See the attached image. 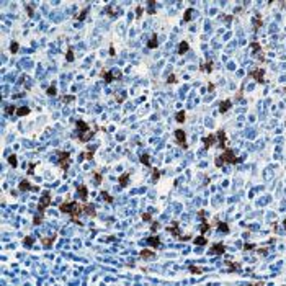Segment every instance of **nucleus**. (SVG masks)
I'll list each match as a JSON object with an SVG mask.
<instances>
[{
  "label": "nucleus",
  "mask_w": 286,
  "mask_h": 286,
  "mask_svg": "<svg viewBox=\"0 0 286 286\" xmlns=\"http://www.w3.org/2000/svg\"><path fill=\"white\" fill-rule=\"evenodd\" d=\"M59 209L62 211V213H67V214H70V217H72V222H75V224H82V222H79V216H80L82 213H84V206H80L77 201H70V203H62V204L59 206Z\"/></svg>",
  "instance_id": "nucleus-1"
},
{
  "label": "nucleus",
  "mask_w": 286,
  "mask_h": 286,
  "mask_svg": "<svg viewBox=\"0 0 286 286\" xmlns=\"http://www.w3.org/2000/svg\"><path fill=\"white\" fill-rule=\"evenodd\" d=\"M239 162H244V157H236L234 151L226 147L224 152H222V156L216 157L214 164H216V167H222L224 164H239Z\"/></svg>",
  "instance_id": "nucleus-2"
},
{
  "label": "nucleus",
  "mask_w": 286,
  "mask_h": 286,
  "mask_svg": "<svg viewBox=\"0 0 286 286\" xmlns=\"http://www.w3.org/2000/svg\"><path fill=\"white\" fill-rule=\"evenodd\" d=\"M56 156H57V164H59V167L62 168V170H67L70 165V154L69 152H65V151H56Z\"/></svg>",
  "instance_id": "nucleus-3"
},
{
  "label": "nucleus",
  "mask_w": 286,
  "mask_h": 286,
  "mask_svg": "<svg viewBox=\"0 0 286 286\" xmlns=\"http://www.w3.org/2000/svg\"><path fill=\"white\" fill-rule=\"evenodd\" d=\"M51 204V193L48 190L43 191V196H41V200H39V204H38V211H39V214H43L46 211V208Z\"/></svg>",
  "instance_id": "nucleus-4"
},
{
  "label": "nucleus",
  "mask_w": 286,
  "mask_h": 286,
  "mask_svg": "<svg viewBox=\"0 0 286 286\" xmlns=\"http://www.w3.org/2000/svg\"><path fill=\"white\" fill-rule=\"evenodd\" d=\"M249 75H250L252 79H255L257 84H263V82H265V79H263L265 72H263V69H262V67H257V69L250 70V72H249Z\"/></svg>",
  "instance_id": "nucleus-5"
},
{
  "label": "nucleus",
  "mask_w": 286,
  "mask_h": 286,
  "mask_svg": "<svg viewBox=\"0 0 286 286\" xmlns=\"http://www.w3.org/2000/svg\"><path fill=\"white\" fill-rule=\"evenodd\" d=\"M18 190L20 191H38L39 186H33L28 180H21L20 185H18Z\"/></svg>",
  "instance_id": "nucleus-6"
},
{
  "label": "nucleus",
  "mask_w": 286,
  "mask_h": 286,
  "mask_svg": "<svg viewBox=\"0 0 286 286\" xmlns=\"http://www.w3.org/2000/svg\"><path fill=\"white\" fill-rule=\"evenodd\" d=\"M175 137H177V142H178L183 149L188 147V144H186V136H185V132H183L181 129H175Z\"/></svg>",
  "instance_id": "nucleus-7"
},
{
  "label": "nucleus",
  "mask_w": 286,
  "mask_h": 286,
  "mask_svg": "<svg viewBox=\"0 0 286 286\" xmlns=\"http://www.w3.org/2000/svg\"><path fill=\"white\" fill-rule=\"evenodd\" d=\"M167 231L170 232L172 236L180 237V236H181V234H180V222H178V221H173V222L170 224V226L167 227Z\"/></svg>",
  "instance_id": "nucleus-8"
},
{
  "label": "nucleus",
  "mask_w": 286,
  "mask_h": 286,
  "mask_svg": "<svg viewBox=\"0 0 286 286\" xmlns=\"http://www.w3.org/2000/svg\"><path fill=\"white\" fill-rule=\"evenodd\" d=\"M226 252V247H224V244H214V245L209 249V253H213V255H222Z\"/></svg>",
  "instance_id": "nucleus-9"
},
{
  "label": "nucleus",
  "mask_w": 286,
  "mask_h": 286,
  "mask_svg": "<svg viewBox=\"0 0 286 286\" xmlns=\"http://www.w3.org/2000/svg\"><path fill=\"white\" fill-rule=\"evenodd\" d=\"M216 137L219 139V144L217 146L221 147V149H226L227 147V139H226V132L224 131H217L216 132Z\"/></svg>",
  "instance_id": "nucleus-10"
},
{
  "label": "nucleus",
  "mask_w": 286,
  "mask_h": 286,
  "mask_svg": "<svg viewBox=\"0 0 286 286\" xmlns=\"http://www.w3.org/2000/svg\"><path fill=\"white\" fill-rule=\"evenodd\" d=\"M77 196H79L80 200L85 201L87 198H88V188H87L85 185H79L77 186Z\"/></svg>",
  "instance_id": "nucleus-11"
},
{
  "label": "nucleus",
  "mask_w": 286,
  "mask_h": 286,
  "mask_svg": "<svg viewBox=\"0 0 286 286\" xmlns=\"http://www.w3.org/2000/svg\"><path fill=\"white\" fill-rule=\"evenodd\" d=\"M203 144H204V149H209L213 144H216V134H209L203 137Z\"/></svg>",
  "instance_id": "nucleus-12"
},
{
  "label": "nucleus",
  "mask_w": 286,
  "mask_h": 286,
  "mask_svg": "<svg viewBox=\"0 0 286 286\" xmlns=\"http://www.w3.org/2000/svg\"><path fill=\"white\" fill-rule=\"evenodd\" d=\"M93 134H95V131L88 129V131H85V132L79 134V141H80V142H88V141H90L92 137H93Z\"/></svg>",
  "instance_id": "nucleus-13"
},
{
  "label": "nucleus",
  "mask_w": 286,
  "mask_h": 286,
  "mask_svg": "<svg viewBox=\"0 0 286 286\" xmlns=\"http://www.w3.org/2000/svg\"><path fill=\"white\" fill-rule=\"evenodd\" d=\"M147 244H149L152 249H157V247L160 245V237H159V236H151V237H147Z\"/></svg>",
  "instance_id": "nucleus-14"
},
{
  "label": "nucleus",
  "mask_w": 286,
  "mask_h": 286,
  "mask_svg": "<svg viewBox=\"0 0 286 286\" xmlns=\"http://www.w3.org/2000/svg\"><path fill=\"white\" fill-rule=\"evenodd\" d=\"M231 106H232V101L231 100H224L219 103V113H226V111L231 110Z\"/></svg>",
  "instance_id": "nucleus-15"
},
{
  "label": "nucleus",
  "mask_w": 286,
  "mask_h": 286,
  "mask_svg": "<svg viewBox=\"0 0 286 286\" xmlns=\"http://www.w3.org/2000/svg\"><path fill=\"white\" fill-rule=\"evenodd\" d=\"M54 240H56V236L52 234L51 237H43V239H41V244H43V247H44V249H49V247L52 245V242H54Z\"/></svg>",
  "instance_id": "nucleus-16"
},
{
  "label": "nucleus",
  "mask_w": 286,
  "mask_h": 286,
  "mask_svg": "<svg viewBox=\"0 0 286 286\" xmlns=\"http://www.w3.org/2000/svg\"><path fill=\"white\" fill-rule=\"evenodd\" d=\"M75 126H77V129H79V134H82V132H85V131L90 129V128H88V124H87L85 121H82V120L75 121Z\"/></svg>",
  "instance_id": "nucleus-17"
},
{
  "label": "nucleus",
  "mask_w": 286,
  "mask_h": 286,
  "mask_svg": "<svg viewBox=\"0 0 286 286\" xmlns=\"http://www.w3.org/2000/svg\"><path fill=\"white\" fill-rule=\"evenodd\" d=\"M84 213H85V214H88V216H92V217L96 216V211H95V206H93V204H85V206H84Z\"/></svg>",
  "instance_id": "nucleus-18"
},
{
  "label": "nucleus",
  "mask_w": 286,
  "mask_h": 286,
  "mask_svg": "<svg viewBox=\"0 0 286 286\" xmlns=\"http://www.w3.org/2000/svg\"><path fill=\"white\" fill-rule=\"evenodd\" d=\"M157 46H159V39H157V35L154 33L152 38L147 41V48H149V49H154V48H157Z\"/></svg>",
  "instance_id": "nucleus-19"
},
{
  "label": "nucleus",
  "mask_w": 286,
  "mask_h": 286,
  "mask_svg": "<svg viewBox=\"0 0 286 286\" xmlns=\"http://www.w3.org/2000/svg\"><path fill=\"white\" fill-rule=\"evenodd\" d=\"M188 51H190V44L186 41H181L180 44H178V54H185Z\"/></svg>",
  "instance_id": "nucleus-20"
},
{
  "label": "nucleus",
  "mask_w": 286,
  "mask_h": 286,
  "mask_svg": "<svg viewBox=\"0 0 286 286\" xmlns=\"http://www.w3.org/2000/svg\"><path fill=\"white\" fill-rule=\"evenodd\" d=\"M88 10H90V8H88V7H85V8H84L79 15H75V20L77 21H84L87 18V15H88Z\"/></svg>",
  "instance_id": "nucleus-21"
},
{
  "label": "nucleus",
  "mask_w": 286,
  "mask_h": 286,
  "mask_svg": "<svg viewBox=\"0 0 286 286\" xmlns=\"http://www.w3.org/2000/svg\"><path fill=\"white\" fill-rule=\"evenodd\" d=\"M200 70H203V72H213V62L211 60H208V62H204V64H201L200 65Z\"/></svg>",
  "instance_id": "nucleus-22"
},
{
  "label": "nucleus",
  "mask_w": 286,
  "mask_h": 286,
  "mask_svg": "<svg viewBox=\"0 0 286 286\" xmlns=\"http://www.w3.org/2000/svg\"><path fill=\"white\" fill-rule=\"evenodd\" d=\"M101 77H103L105 84H111V82L115 80V79H113V75H111V72H106V70H101Z\"/></svg>",
  "instance_id": "nucleus-23"
},
{
  "label": "nucleus",
  "mask_w": 286,
  "mask_h": 286,
  "mask_svg": "<svg viewBox=\"0 0 286 286\" xmlns=\"http://www.w3.org/2000/svg\"><path fill=\"white\" fill-rule=\"evenodd\" d=\"M118 181H120V185L121 186H126L128 185V181H129V172H126V173H123V175L118 178Z\"/></svg>",
  "instance_id": "nucleus-24"
},
{
  "label": "nucleus",
  "mask_w": 286,
  "mask_h": 286,
  "mask_svg": "<svg viewBox=\"0 0 286 286\" xmlns=\"http://www.w3.org/2000/svg\"><path fill=\"white\" fill-rule=\"evenodd\" d=\"M252 23H253V28H255V30H258V28L262 26V15H258V13H257V15L252 18Z\"/></svg>",
  "instance_id": "nucleus-25"
},
{
  "label": "nucleus",
  "mask_w": 286,
  "mask_h": 286,
  "mask_svg": "<svg viewBox=\"0 0 286 286\" xmlns=\"http://www.w3.org/2000/svg\"><path fill=\"white\" fill-rule=\"evenodd\" d=\"M193 15H195V10H193V8H186L185 15H183V21H191Z\"/></svg>",
  "instance_id": "nucleus-26"
},
{
  "label": "nucleus",
  "mask_w": 286,
  "mask_h": 286,
  "mask_svg": "<svg viewBox=\"0 0 286 286\" xmlns=\"http://www.w3.org/2000/svg\"><path fill=\"white\" fill-rule=\"evenodd\" d=\"M154 255H156V252H154V250H149V249L141 250V257H142V258H152Z\"/></svg>",
  "instance_id": "nucleus-27"
},
{
  "label": "nucleus",
  "mask_w": 286,
  "mask_h": 286,
  "mask_svg": "<svg viewBox=\"0 0 286 286\" xmlns=\"http://www.w3.org/2000/svg\"><path fill=\"white\" fill-rule=\"evenodd\" d=\"M139 160H141V164H144L146 167H151V157H149V154H142Z\"/></svg>",
  "instance_id": "nucleus-28"
},
{
  "label": "nucleus",
  "mask_w": 286,
  "mask_h": 286,
  "mask_svg": "<svg viewBox=\"0 0 286 286\" xmlns=\"http://www.w3.org/2000/svg\"><path fill=\"white\" fill-rule=\"evenodd\" d=\"M30 108H28V106H21V108H18V110H16V116H25V115H28V113H30Z\"/></svg>",
  "instance_id": "nucleus-29"
},
{
  "label": "nucleus",
  "mask_w": 286,
  "mask_h": 286,
  "mask_svg": "<svg viewBox=\"0 0 286 286\" xmlns=\"http://www.w3.org/2000/svg\"><path fill=\"white\" fill-rule=\"evenodd\" d=\"M16 110H18V108H16V106L15 105H7L5 106V115H13V113H16Z\"/></svg>",
  "instance_id": "nucleus-30"
},
{
  "label": "nucleus",
  "mask_w": 286,
  "mask_h": 286,
  "mask_svg": "<svg viewBox=\"0 0 286 286\" xmlns=\"http://www.w3.org/2000/svg\"><path fill=\"white\" fill-rule=\"evenodd\" d=\"M8 164H10L13 168H16V167H18V160H16V156H15V154L8 156Z\"/></svg>",
  "instance_id": "nucleus-31"
},
{
  "label": "nucleus",
  "mask_w": 286,
  "mask_h": 286,
  "mask_svg": "<svg viewBox=\"0 0 286 286\" xmlns=\"http://www.w3.org/2000/svg\"><path fill=\"white\" fill-rule=\"evenodd\" d=\"M226 263H227V266H229V271H234V270H239V268H240V265H239V263H236V262L227 260Z\"/></svg>",
  "instance_id": "nucleus-32"
},
{
  "label": "nucleus",
  "mask_w": 286,
  "mask_h": 286,
  "mask_svg": "<svg viewBox=\"0 0 286 286\" xmlns=\"http://www.w3.org/2000/svg\"><path fill=\"white\" fill-rule=\"evenodd\" d=\"M190 271L193 273V275H201L203 271H204V268H200V266H195V265H190Z\"/></svg>",
  "instance_id": "nucleus-33"
},
{
  "label": "nucleus",
  "mask_w": 286,
  "mask_h": 286,
  "mask_svg": "<svg viewBox=\"0 0 286 286\" xmlns=\"http://www.w3.org/2000/svg\"><path fill=\"white\" fill-rule=\"evenodd\" d=\"M105 13H106L108 16H116V10H115V7H113V5H108V7L105 8Z\"/></svg>",
  "instance_id": "nucleus-34"
},
{
  "label": "nucleus",
  "mask_w": 286,
  "mask_h": 286,
  "mask_svg": "<svg viewBox=\"0 0 286 286\" xmlns=\"http://www.w3.org/2000/svg\"><path fill=\"white\" fill-rule=\"evenodd\" d=\"M65 60H67V62H72V60H74V49H72V48H69L67 52H65Z\"/></svg>",
  "instance_id": "nucleus-35"
},
{
  "label": "nucleus",
  "mask_w": 286,
  "mask_h": 286,
  "mask_svg": "<svg viewBox=\"0 0 286 286\" xmlns=\"http://www.w3.org/2000/svg\"><path fill=\"white\" fill-rule=\"evenodd\" d=\"M185 120H186V118H185V111H178V113L175 115V121H177V123H183Z\"/></svg>",
  "instance_id": "nucleus-36"
},
{
  "label": "nucleus",
  "mask_w": 286,
  "mask_h": 286,
  "mask_svg": "<svg viewBox=\"0 0 286 286\" xmlns=\"http://www.w3.org/2000/svg\"><path fill=\"white\" fill-rule=\"evenodd\" d=\"M217 231L219 232H229V226L226 222H217Z\"/></svg>",
  "instance_id": "nucleus-37"
},
{
  "label": "nucleus",
  "mask_w": 286,
  "mask_h": 286,
  "mask_svg": "<svg viewBox=\"0 0 286 286\" xmlns=\"http://www.w3.org/2000/svg\"><path fill=\"white\" fill-rule=\"evenodd\" d=\"M195 244L196 245H206V244H208V239L203 237V236H200V237H196L195 239Z\"/></svg>",
  "instance_id": "nucleus-38"
},
{
  "label": "nucleus",
  "mask_w": 286,
  "mask_h": 286,
  "mask_svg": "<svg viewBox=\"0 0 286 286\" xmlns=\"http://www.w3.org/2000/svg\"><path fill=\"white\" fill-rule=\"evenodd\" d=\"M23 244H25L26 247H31L33 244H35V237H31V236H26L25 239H23Z\"/></svg>",
  "instance_id": "nucleus-39"
},
{
  "label": "nucleus",
  "mask_w": 286,
  "mask_h": 286,
  "mask_svg": "<svg viewBox=\"0 0 286 286\" xmlns=\"http://www.w3.org/2000/svg\"><path fill=\"white\" fill-rule=\"evenodd\" d=\"M149 15H154L156 13V2L154 0H149V10H147Z\"/></svg>",
  "instance_id": "nucleus-40"
},
{
  "label": "nucleus",
  "mask_w": 286,
  "mask_h": 286,
  "mask_svg": "<svg viewBox=\"0 0 286 286\" xmlns=\"http://www.w3.org/2000/svg\"><path fill=\"white\" fill-rule=\"evenodd\" d=\"M209 229H211V226H209V222H203V224H201V226H200V231H201V234H206V232H208V231H209Z\"/></svg>",
  "instance_id": "nucleus-41"
},
{
  "label": "nucleus",
  "mask_w": 286,
  "mask_h": 286,
  "mask_svg": "<svg viewBox=\"0 0 286 286\" xmlns=\"http://www.w3.org/2000/svg\"><path fill=\"white\" fill-rule=\"evenodd\" d=\"M111 75H113V79H121V77H123V72H121L120 69H113L111 70Z\"/></svg>",
  "instance_id": "nucleus-42"
},
{
  "label": "nucleus",
  "mask_w": 286,
  "mask_h": 286,
  "mask_svg": "<svg viewBox=\"0 0 286 286\" xmlns=\"http://www.w3.org/2000/svg\"><path fill=\"white\" fill-rule=\"evenodd\" d=\"M96 149V146H93V147H88V152L85 154V159H88V160H92L93 159V151Z\"/></svg>",
  "instance_id": "nucleus-43"
},
{
  "label": "nucleus",
  "mask_w": 286,
  "mask_h": 286,
  "mask_svg": "<svg viewBox=\"0 0 286 286\" xmlns=\"http://www.w3.org/2000/svg\"><path fill=\"white\" fill-rule=\"evenodd\" d=\"M159 178H160V170L154 168V170H152V181H157Z\"/></svg>",
  "instance_id": "nucleus-44"
},
{
  "label": "nucleus",
  "mask_w": 286,
  "mask_h": 286,
  "mask_svg": "<svg viewBox=\"0 0 286 286\" xmlns=\"http://www.w3.org/2000/svg\"><path fill=\"white\" fill-rule=\"evenodd\" d=\"M142 219H144L146 222H151V221H152V211H147V213H144V214H142Z\"/></svg>",
  "instance_id": "nucleus-45"
},
{
  "label": "nucleus",
  "mask_w": 286,
  "mask_h": 286,
  "mask_svg": "<svg viewBox=\"0 0 286 286\" xmlns=\"http://www.w3.org/2000/svg\"><path fill=\"white\" fill-rule=\"evenodd\" d=\"M74 100H75V96L74 95H64L62 96V101H64V103H72Z\"/></svg>",
  "instance_id": "nucleus-46"
},
{
  "label": "nucleus",
  "mask_w": 286,
  "mask_h": 286,
  "mask_svg": "<svg viewBox=\"0 0 286 286\" xmlns=\"http://www.w3.org/2000/svg\"><path fill=\"white\" fill-rule=\"evenodd\" d=\"M93 178H95V185H100L101 183V173L100 172H93Z\"/></svg>",
  "instance_id": "nucleus-47"
},
{
  "label": "nucleus",
  "mask_w": 286,
  "mask_h": 286,
  "mask_svg": "<svg viewBox=\"0 0 286 286\" xmlns=\"http://www.w3.org/2000/svg\"><path fill=\"white\" fill-rule=\"evenodd\" d=\"M250 48H252V49H253V51H255V52H260V51H262V46L258 44V43H257V41H253V43H250Z\"/></svg>",
  "instance_id": "nucleus-48"
},
{
  "label": "nucleus",
  "mask_w": 286,
  "mask_h": 286,
  "mask_svg": "<svg viewBox=\"0 0 286 286\" xmlns=\"http://www.w3.org/2000/svg\"><path fill=\"white\" fill-rule=\"evenodd\" d=\"M142 12H144L142 5H137V7H136V18H137V20H139L141 16H142Z\"/></svg>",
  "instance_id": "nucleus-49"
},
{
  "label": "nucleus",
  "mask_w": 286,
  "mask_h": 286,
  "mask_svg": "<svg viewBox=\"0 0 286 286\" xmlns=\"http://www.w3.org/2000/svg\"><path fill=\"white\" fill-rule=\"evenodd\" d=\"M100 195H101V198H103V200H105V201H108V203H113V198H111V196L108 195V193H106V191H101Z\"/></svg>",
  "instance_id": "nucleus-50"
},
{
  "label": "nucleus",
  "mask_w": 286,
  "mask_h": 286,
  "mask_svg": "<svg viewBox=\"0 0 286 286\" xmlns=\"http://www.w3.org/2000/svg\"><path fill=\"white\" fill-rule=\"evenodd\" d=\"M18 49H20V44H18L16 41H13V43L10 44V51L12 52H18Z\"/></svg>",
  "instance_id": "nucleus-51"
},
{
  "label": "nucleus",
  "mask_w": 286,
  "mask_h": 286,
  "mask_svg": "<svg viewBox=\"0 0 286 286\" xmlns=\"http://www.w3.org/2000/svg\"><path fill=\"white\" fill-rule=\"evenodd\" d=\"M126 96H128V93H126V92H121V95H120V96H116L118 103H123V101L126 100Z\"/></svg>",
  "instance_id": "nucleus-52"
},
{
  "label": "nucleus",
  "mask_w": 286,
  "mask_h": 286,
  "mask_svg": "<svg viewBox=\"0 0 286 286\" xmlns=\"http://www.w3.org/2000/svg\"><path fill=\"white\" fill-rule=\"evenodd\" d=\"M41 221H43V214H36L35 219H33V224L38 226V224H41Z\"/></svg>",
  "instance_id": "nucleus-53"
},
{
  "label": "nucleus",
  "mask_w": 286,
  "mask_h": 286,
  "mask_svg": "<svg viewBox=\"0 0 286 286\" xmlns=\"http://www.w3.org/2000/svg\"><path fill=\"white\" fill-rule=\"evenodd\" d=\"M26 12H28V16H33L35 15V13H33V12H35V5H26Z\"/></svg>",
  "instance_id": "nucleus-54"
},
{
  "label": "nucleus",
  "mask_w": 286,
  "mask_h": 286,
  "mask_svg": "<svg viewBox=\"0 0 286 286\" xmlns=\"http://www.w3.org/2000/svg\"><path fill=\"white\" fill-rule=\"evenodd\" d=\"M35 167H36V164H35V162L28 165V175H33V173H35Z\"/></svg>",
  "instance_id": "nucleus-55"
},
{
  "label": "nucleus",
  "mask_w": 286,
  "mask_h": 286,
  "mask_svg": "<svg viewBox=\"0 0 286 286\" xmlns=\"http://www.w3.org/2000/svg\"><path fill=\"white\" fill-rule=\"evenodd\" d=\"M175 82H177V77L173 74H170V75L167 77V84H175Z\"/></svg>",
  "instance_id": "nucleus-56"
},
{
  "label": "nucleus",
  "mask_w": 286,
  "mask_h": 286,
  "mask_svg": "<svg viewBox=\"0 0 286 286\" xmlns=\"http://www.w3.org/2000/svg\"><path fill=\"white\" fill-rule=\"evenodd\" d=\"M46 93H48V95H51V96H54V95H56V87L51 85L49 88H48V92H46Z\"/></svg>",
  "instance_id": "nucleus-57"
},
{
  "label": "nucleus",
  "mask_w": 286,
  "mask_h": 286,
  "mask_svg": "<svg viewBox=\"0 0 286 286\" xmlns=\"http://www.w3.org/2000/svg\"><path fill=\"white\" fill-rule=\"evenodd\" d=\"M204 216H206V213H204L203 209H200V211H198V217H200V219H201L203 222H204Z\"/></svg>",
  "instance_id": "nucleus-58"
},
{
  "label": "nucleus",
  "mask_w": 286,
  "mask_h": 286,
  "mask_svg": "<svg viewBox=\"0 0 286 286\" xmlns=\"http://www.w3.org/2000/svg\"><path fill=\"white\" fill-rule=\"evenodd\" d=\"M244 249H245V250H253V249H255V245L247 242V244H244Z\"/></svg>",
  "instance_id": "nucleus-59"
},
{
  "label": "nucleus",
  "mask_w": 286,
  "mask_h": 286,
  "mask_svg": "<svg viewBox=\"0 0 286 286\" xmlns=\"http://www.w3.org/2000/svg\"><path fill=\"white\" fill-rule=\"evenodd\" d=\"M159 227H160V224H159V222H152V226H151V231H152V232H156L157 229H159Z\"/></svg>",
  "instance_id": "nucleus-60"
},
{
  "label": "nucleus",
  "mask_w": 286,
  "mask_h": 286,
  "mask_svg": "<svg viewBox=\"0 0 286 286\" xmlns=\"http://www.w3.org/2000/svg\"><path fill=\"white\" fill-rule=\"evenodd\" d=\"M115 54H116V52H115V46L111 44L110 46V56H115Z\"/></svg>",
  "instance_id": "nucleus-61"
},
{
  "label": "nucleus",
  "mask_w": 286,
  "mask_h": 286,
  "mask_svg": "<svg viewBox=\"0 0 286 286\" xmlns=\"http://www.w3.org/2000/svg\"><path fill=\"white\" fill-rule=\"evenodd\" d=\"M180 239H181V240H190L191 236H180Z\"/></svg>",
  "instance_id": "nucleus-62"
},
{
  "label": "nucleus",
  "mask_w": 286,
  "mask_h": 286,
  "mask_svg": "<svg viewBox=\"0 0 286 286\" xmlns=\"http://www.w3.org/2000/svg\"><path fill=\"white\" fill-rule=\"evenodd\" d=\"M208 90H209V92H214V84H209V85H208Z\"/></svg>",
  "instance_id": "nucleus-63"
},
{
  "label": "nucleus",
  "mask_w": 286,
  "mask_h": 286,
  "mask_svg": "<svg viewBox=\"0 0 286 286\" xmlns=\"http://www.w3.org/2000/svg\"><path fill=\"white\" fill-rule=\"evenodd\" d=\"M258 253H260V255H265V253H266V249H258Z\"/></svg>",
  "instance_id": "nucleus-64"
}]
</instances>
